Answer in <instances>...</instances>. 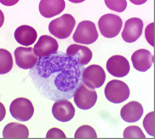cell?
Returning a JSON list of instances; mask_svg holds the SVG:
<instances>
[{
	"mask_svg": "<svg viewBox=\"0 0 155 139\" xmlns=\"http://www.w3.org/2000/svg\"><path fill=\"white\" fill-rule=\"evenodd\" d=\"M84 68L63 52L39 57L30 70V76L38 91L52 101L68 100L82 84Z\"/></svg>",
	"mask_w": 155,
	"mask_h": 139,
	"instance_id": "6da1fadb",
	"label": "cell"
},
{
	"mask_svg": "<svg viewBox=\"0 0 155 139\" xmlns=\"http://www.w3.org/2000/svg\"><path fill=\"white\" fill-rule=\"evenodd\" d=\"M75 19L70 14H64L51 21L49 24L50 33L60 39L68 38L75 27Z\"/></svg>",
	"mask_w": 155,
	"mask_h": 139,
	"instance_id": "7a4b0ae2",
	"label": "cell"
},
{
	"mask_svg": "<svg viewBox=\"0 0 155 139\" xmlns=\"http://www.w3.org/2000/svg\"><path fill=\"white\" fill-rule=\"evenodd\" d=\"M106 98L113 103H121L126 101L130 97V89L126 84L114 79L108 82L104 90Z\"/></svg>",
	"mask_w": 155,
	"mask_h": 139,
	"instance_id": "3957f363",
	"label": "cell"
},
{
	"mask_svg": "<svg viewBox=\"0 0 155 139\" xmlns=\"http://www.w3.org/2000/svg\"><path fill=\"white\" fill-rule=\"evenodd\" d=\"M123 26L122 19L119 15L106 14L102 15L98 22V27L101 33L105 38H114L119 35Z\"/></svg>",
	"mask_w": 155,
	"mask_h": 139,
	"instance_id": "277c9868",
	"label": "cell"
},
{
	"mask_svg": "<svg viewBox=\"0 0 155 139\" xmlns=\"http://www.w3.org/2000/svg\"><path fill=\"white\" fill-rule=\"evenodd\" d=\"M73 38L76 43L83 45H91L95 43L98 38L96 25L90 21H83L78 25Z\"/></svg>",
	"mask_w": 155,
	"mask_h": 139,
	"instance_id": "5b68a950",
	"label": "cell"
},
{
	"mask_svg": "<svg viewBox=\"0 0 155 139\" xmlns=\"http://www.w3.org/2000/svg\"><path fill=\"white\" fill-rule=\"evenodd\" d=\"M9 112L12 117L19 121H28L33 115L34 108L32 102L27 98L15 99L9 106Z\"/></svg>",
	"mask_w": 155,
	"mask_h": 139,
	"instance_id": "8992f818",
	"label": "cell"
},
{
	"mask_svg": "<svg viewBox=\"0 0 155 139\" xmlns=\"http://www.w3.org/2000/svg\"><path fill=\"white\" fill-rule=\"evenodd\" d=\"M73 100L78 108L82 110H89L96 104L97 93L94 89L89 88L82 83L74 93Z\"/></svg>",
	"mask_w": 155,
	"mask_h": 139,
	"instance_id": "52a82bcc",
	"label": "cell"
},
{
	"mask_svg": "<svg viewBox=\"0 0 155 139\" xmlns=\"http://www.w3.org/2000/svg\"><path fill=\"white\" fill-rule=\"evenodd\" d=\"M82 79L87 87L91 89L100 88L105 83V71L101 66H89L83 71Z\"/></svg>",
	"mask_w": 155,
	"mask_h": 139,
	"instance_id": "ba28073f",
	"label": "cell"
},
{
	"mask_svg": "<svg viewBox=\"0 0 155 139\" xmlns=\"http://www.w3.org/2000/svg\"><path fill=\"white\" fill-rule=\"evenodd\" d=\"M15 58L16 65L22 69H32L39 59L32 47H17L15 51Z\"/></svg>",
	"mask_w": 155,
	"mask_h": 139,
	"instance_id": "9c48e42d",
	"label": "cell"
},
{
	"mask_svg": "<svg viewBox=\"0 0 155 139\" xmlns=\"http://www.w3.org/2000/svg\"><path fill=\"white\" fill-rule=\"evenodd\" d=\"M107 69L111 75L122 78L129 74L130 66L124 56H114L110 57L107 61Z\"/></svg>",
	"mask_w": 155,
	"mask_h": 139,
	"instance_id": "30bf717a",
	"label": "cell"
},
{
	"mask_svg": "<svg viewBox=\"0 0 155 139\" xmlns=\"http://www.w3.org/2000/svg\"><path fill=\"white\" fill-rule=\"evenodd\" d=\"M58 48L59 45L54 38L48 35H43L34 45L33 51L35 55L38 57H47L56 53Z\"/></svg>",
	"mask_w": 155,
	"mask_h": 139,
	"instance_id": "8fae6325",
	"label": "cell"
},
{
	"mask_svg": "<svg viewBox=\"0 0 155 139\" xmlns=\"http://www.w3.org/2000/svg\"><path fill=\"white\" fill-rule=\"evenodd\" d=\"M143 29V22L141 19L130 18L126 21L123 32L122 38L126 43H134L141 37Z\"/></svg>",
	"mask_w": 155,
	"mask_h": 139,
	"instance_id": "7c38bea8",
	"label": "cell"
},
{
	"mask_svg": "<svg viewBox=\"0 0 155 139\" xmlns=\"http://www.w3.org/2000/svg\"><path fill=\"white\" fill-rule=\"evenodd\" d=\"M52 114L61 122L70 121L75 114V108L68 100L56 101L52 107Z\"/></svg>",
	"mask_w": 155,
	"mask_h": 139,
	"instance_id": "4fadbf2b",
	"label": "cell"
},
{
	"mask_svg": "<svg viewBox=\"0 0 155 139\" xmlns=\"http://www.w3.org/2000/svg\"><path fill=\"white\" fill-rule=\"evenodd\" d=\"M67 56L76 61L78 65L88 64L92 59V51L86 46L79 45H71L67 49Z\"/></svg>",
	"mask_w": 155,
	"mask_h": 139,
	"instance_id": "5bb4252c",
	"label": "cell"
},
{
	"mask_svg": "<svg viewBox=\"0 0 155 139\" xmlns=\"http://www.w3.org/2000/svg\"><path fill=\"white\" fill-rule=\"evenodd\" d=\"M133 67L140 72H146L153 64V56L150 51L141 49L135 51L131 56Z\"/></svg>",
	"mask_w": 155,
	"mask_h": 139,
	"instance_id": "9a60e30c",
	"label": "cell"
},
{
	"mask_svg": "<svg viewBox=\"0 0 155 139\" xmlns=\"http://www.w3.org/2000/svg\"><path fill=\"white\" fill-rule=\"evenodd\" d=\"M66 7L64 0H41L39 3V12L45 17L50 18L61 14Z\"/></svg>",
	"mask_w": 155,
	"mask_h": 139,
	"instance_id": "2e32d148",
	"label": "cell"
},
{
	"mask_svg": "<svg viewBox=\"0 0 155 139\" xmlns=\"http://www.w3.org/2000/svg\"><path fill=\"white\" fill-rule=\"evenodd\" d=\"M143 112H144V109L141 103L133 101L125 104L121 108L120 115L125 122L134 123L141 119L143 114Z\"/></svg>",
	"mask_w": 155,
	"mask_h": 139,
	"instance_id": "e0dca14e",
	"label": "cell"
},
{
	"mask_svg": "<svg viewBox=\"0 0 155 139\" xmlns=\"http://www.w3.org/2000/svg\"><path fill=\"white\" fill-rule=\"evenodd\" d=\"M37 31L32 27L28 25H22L19 27L15 32V38L17 43L23 46H30L37 39Z\"/></svg>",
	"mask_w": 155,
	"mask_h": 139,
	"instance_id": "ac0fdd59",
	"label": "cell"
},
{
	"mask_svg": "<svg viewBox=\"0 0 155 139\" xmlns=\"http://www.w3.org/2000/svg\"><path fill=\"white\" fill-rule=\"evenodd\" d=\"M29 131L26 125L11 122L5 125L3 130L4 138H28Z\"/></svg>",
	"mask_w": 155,
	"mask_h": 139,
	"instance_id": "d6986e66",
	"label": "cell"
},
{
	"mask_svg": "<svg viewBox=\"0 0 155 139\" xmlns=\"http://www.w3.org/2000/svg\"><path fill=\"white\" fill-rule=\"evenodd\" d=\"M13 67L12 56L9 51L5 49H0V74L9 73Z\"/></svg>",
	"mask_w": 155,
	"mask_h": 139,
	"instance_id": "ffe728a7",
	"label": "cell"
},
{
	"mask_svg": "<svg viewBox=\"0 0 155 139\" xmlns=\"http://www.w3.org/2000/svg\"><path fill=\"white\" fill-rule=\"evenodd\" d=\"M75 138H96L97 135L95 129L90 125H82L78 128L75 135Z\"/></svg>",
	"mask_w": 155,
	"mask_h": 139,
	"instance_id": "44dd1931",
	"label": "cell"
},
{
	"mask_svg": "<svg viewBox=\"0 0 155 139\" xmlns=\"http://www.w3.org/2000/svg\"><path fill=\"white\" fill-rule=\"evenodd\" d=\"M124 138H145V135L142 132L140 127L137 125L128 126L124 131Z\"/></svg>",
	"mask_w": 155,
	"mask_h": 139,
	"instance_id": "7402d4cb",
	"label": "cell"
},
{
	"mask_svg": "<svg viewBox=\"0 0 155 139\" xmlns=\"http://www.w3.org/2000/svg\"><path fill=\"white\" fill-rule=\"evenodd\" d=\"M143 126L151 137H154V112H150L147 114L143 121Z\"/></svg>",
	"mask_w": 155,
	"mask_h": 139,
	"instance_id": "603a6c76",
	"label": "cell"
},
{
	"mask_svg": "<svg viewBox=\"0 0 155 139\" xmlns=\"http://www.w3.org/2000/svg\"><path fill=\"white\" fill-rule=\"evenodd\" d=\"M105 4L110 9L116 12H123L127 7V2L125 0H105Z\"/></svg>",
	"mask_w": 155,
	"mask_h": 139,
	"instance_id": "cb8c5ba5",
	"label": "cell"
},
{
	"mask_svg": "<svg viewBox=\"0 0 155 139\" xmlns=\"http://www.w3.org/2000/svg\"><path fill=\"white\" fill-rule=\"evenodd\" d=\"M145 37L147 41L152 46H154V23L149 24L146 28Z\"/></svg>",
	"mask_w": 155,
	"mask_h": 139,
	"instance_id": "d4e9b609",
	"label": "cell"
},
{
	"mask_svg": "<svg viewBox=\"0 0 155 139\" xmlns=\"http://www.w3.org/2000/svg\"><path fill=\"white\" fill-rule=\"evenodd\" d=\"M46 138H66V135L58 128H51L46 134Z\"/></svg>",
	"mask_w": 155,
	"mask_h": 139,
	"instance_id": "484cf974",
	"label": "cell"
}]
</instances>
